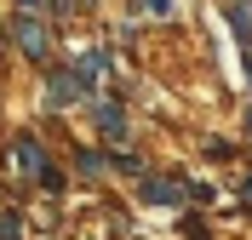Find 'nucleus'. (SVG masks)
Wrapping results in <instances>:
<instances>
[{
  "mask_svg": "<svg viewBox=\"0 0 252 240\" xmlns=\"http://www.w3.org/2000/svg\"><path fill=\"white\" fill-rule=\"evenodd\" d=\"M184 183H172V177H149V183H143V200H149V206H178V200H184Z\"/></svg>",
  "mask_w": 252,
  "mask_h": 240,
  "instance_id": "f257e3e1",
  "label": "nucleus"
},
{
  "mask_svg": "<svg viewBox=\"0 0 252 240\" xmlns=\"http://www.w3.org/2000/svg\"><path fill=\"white\" fill-rule=\"evenodd\" d=\"M17 46L29 52V57H46V34H40V23H34L29 12L17 17Z\"/></svg>",
  "mask_w": 252,
  "mask_h": 240,
  "instance_id": "f03ea898",
  "label": "nucleus"
},
{
  "mask_svg": "<svg viewBox=\"0 0 252 240\" xmlns=\"http://www.w3.org/2000/svg\"><path fill=\"white\" fill-rule=\"evenodd\" d=\"M17 172L46 177V160H40V143H34V137H23V143H17Z\"/></svg>",
  "mask_w": 252,
  "mask_h": 240,
  "instance_id": "7ed1b4c3",
  "label": "nucleus"
},
{
  "mask_svg": "<svg viewBox=\"0 0 252 240\" xmlns=\"http://www.w3.org/2000/svg\"><path fill=\"white\" fill-rule=\"evenodd\" d=\"M80 92H86V80H80V75H58V80H52V103H75Z\"/></svg>",
  "mask_w": 252,
  "mask_h": 240,
  "instance_id": "20e7f679",
  "label": "nucleus"
},
{
  "mask_svg": "<svg viewBox=\"0 0 252 240\" xmlns=\"http://www.w3.org/2000/svg\"><path fill=\"white\" fill-rule=\"evenodd\" d=\"M97 126H103V132H115V137H121V132H126V114L115 109V103H103V114H97Z\"/></svg>",
  "mask_w": 252,
  "mask_h": 240,
  "instance_id": "39448f33",
  "label": "nucleus"
},
{
  "mask_svg": "<svg viewBox=\"0 0 252 240\" xmlns=\"http://www.w3.org/2000/svg\"><path fill=\"white\" fill-rule=\"evenodd\" d=\"M229 17H235V29H241V34L252 29V6H229Z\"/></svg>",
  "mask_w": 252,
  "mask_h": 240,
  "instance_id": "423d86ee",
  "label": "nucleus"
},
{
  "mask_svg": "<svg viewBox=\"0 0 252 240\" xmlns=\"http://www.w3.org/2000/svg\"><path fill=\"white\" fill-rule=\"evenodd\" d=\"M143 6H149V12H172V0H143Z\"/></svg>",
  "mask_w": 252,
  "mask_h": 240,
  "instance_id": "0eeeda50",
  "label": "nucleus"
},
{
  "mask_svg": "<svg viewBox=\"0 0 252 240\" xmlns=\"http://www.w3.org/2000/svg\"><path fill=\"white\" fill-rule=\"evenodd\" d=\"M241 194H247V200H252V177H247V189H241Z\"/></svg>",
  "mask_w": 252,
  "mask_h": 240,
  "instance_id": "6e6552de",
  "label": "nucleus"
},
{
  "mask_svg": "<svg viewBox=\"0 0 252 240\" xmlns=\"http://www.w3.org/2000/svg\"><path fill=\"white\" fill-rule=\"evenodd\" d=\"M247 132H252V109H247Z\"/></svg>",
  "mask_w": 252,
  "mask_h": 240,
  "instance_id": "1a4fd4ad",
  "label": "nucleus"
},
{
  "mask_svg": "<svg viewBox=\"0 0 252 240\" xmlns=\"http://www.w3.org/2000/svg\"><path fill=\"white\" fill-rule=\"evenodd\" d=\"M23 6H34V0H23Z\"/></svg>",
  "mask_w": 252,
  "mask_h": 240,
  "instance_id": "9d476101",
  "label": "nucleus"
}]
</instances>
